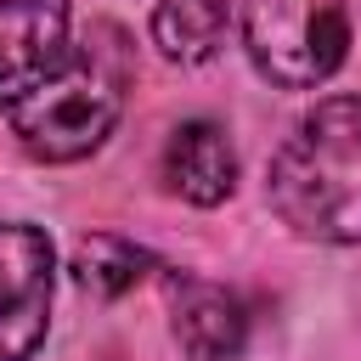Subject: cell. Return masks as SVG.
Wrapping results in <instances>:
<instances>
[{
  "label": "cell",
  "instance_id": "1",
  "mask_svg": "<svg viewBox=\"0 0 361 361\" xmlns=\"http://www.w3.org/2000/svg\"><path fill=\"white\" fill-rule=\"evenodd\" d=\"M130 73H135L130 39L113 23H90L79 39H68V51L45 73H34L11 96H0V113L28 158L79 164L124 118Z\"/></svg>",
  "mask_w": 361,
  "mask_h": 361
},
{
  "label": "cell",
  "instance_id": "2",
  "mask_svg": "<svg viewBox=\"0 0 361 361\" xmlns=\"http://www.w3.org/2000/svg\"><path fill=\"white\" fill-rule=\"evenodd\" d=\"M265 197L305 243H361V90L322 96L276 147Z\"/></svg>",
  "mask_w": 361,
  "mask_h": 361
},
{
  "label": "cell",
  "instance_id": "3",
  "mask_svg": "<svg viewBox=\"0 0 361 361\" xmlns=\"http://www.w3.org/2000/svg\"><path fill=\"white\" fill-rule=\"evenodd\" d=\"M237 23L248 62L276 90H316L350 56L344 0H237Z\"/></svg>",
  "mask_w": 361,
  "mask_h": 361
},
{
  "label": "cell",
  "instance_id": "4",
  "mask_svg": "<svg viewBox=\"0 0 361 361\" xmlns=\"http://www.w3.org/2000/svg\"><path fill=\"white\" fill-rule=\"evenodd\" d=\"M56 248L34 220H0V361H34L51 333Z\"/></svg>",
  "mask_w": 361,
  "mask_h": 361
},
{
  "label": "cell",
  "instance_id": "5",
  "mask_svg": "<svg viewBox=\"0 0 361 361\" xmlns=\"http://www.w3.org/2000/svg\"><path fill=\"white\" fill-rule=\"evenodd\" d=\"M164 305H169V327L175 344L192 361H237L248 344V305L237 299V288L209 282L197 271H164Z\"/></svg>",
  "mask_w": 361,
  "mask_h": 361
},
{
  "label": "cell",
  "instance_id": "6",
  "mask_svg": "<svg viewBox=\"0 0 361 361\" xmlns=\"http://www.w3.org/2000/svg\"><path fill=\"white\" fill-rule=\"evenodd\" d=\"M158 169H164V186L192 209H214L237 192V147L214 118H180L164 141Z\"/></svg>",
  "mask_w": 361,
  "mask_h": 361
},
{
  "label": "cell",
  "instance_id": "7",
  "mask_svg": "<svg viewBox=\"0 0 361 361\" xmlns=\"http://www.w3.org/2000/svg\"><path fill=\"white\" fill-rule=\"evenodd\" d=\"M68 0H0V96L45 73L68 51Z\"/></svg>",
  "mask_w": 361,
  "mask_h": 361
},
{
  "label": "cell",
  "instance_id": "8",
  "mask_svg": "<svg viewBox=\"0 0 361 361\" xmlns=\"http://www.w3.org/2000/svg\"><path fill=\"white\" fill-rule=\"evenodd\" d=\"M231 23H237V0H158L152 45L180 68H203L220 56Z\"/></svg>",
  "mask_w": 361,
  "mask_h": 361
},
{
  "label": "cell",
  "instance_id": "9",
  "mask_svg": "<svg viewBox=\"0 0 361 361\" xmlns=\"http://www.w3.org/2000/svg\"><path fill=\"white\" fill-rule=\"evenodd\" d=\"M68 271H73V282H79L85 293H96V299H124L135 282H147V276L158 271V259H152L141 243L118 237V231H90V237L73 243Z\"/></svg>",
  "mask_w": 361,
  "mask_h": 361
}]
</instances>
